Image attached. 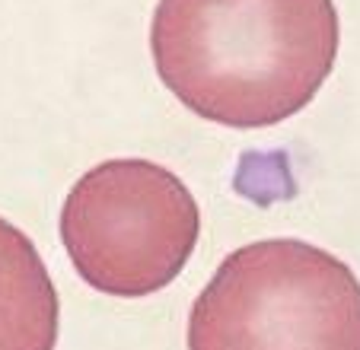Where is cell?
Listing matches in <instances>:
<instances>
[{
    "label": "cell",
    "mask_w": 360,
    "mask_h": 350,
    "mask_svg": "<svg viewBox=\"0 0 360 350\" xmlns=\"http://www.w3.org/2000/svg\"><path fill=\"white\" fill-rule=\"evenodd\" d=\"M332 0H160L150 51L185 108L226 128L303 112L338 58Z\"/></svg>",
    "instance_id": "cell-1"
},
{
    "label": "cell",
    "mask_w": 360,
    "mask_h": 350,
    "mask_svg": "<svg viewBox=\"0 0 360 350\" xmlns=\"http://www.w3.org/2000/svg\"><path fill=\"white\" fill-rule=\"evenodd\" d=\"M188 350H360V280L303 239L243 245L191 306Z\"/></svg>",
    "instance_id": "cell-2"
},
{
    "label": "cell",
    "mask_w": 360,
    "mask_h": 350,
    "mask_svg": "<svg viewBox=\"0 0 360 350\" xmlns=\"http://www.w3.org/2000/svg\"><path fill=\"white\" fill-rule=\"evenodd\" d=\"M201 210L160 162L109 160L77 179L61 207V242L77 274L105 297H150L188 264Z\"/></svg>",
    "instance_id": "cell-3"
},
{
    "label": "cell",
    "mask_w": 360,
    "mask_h": 350,
    "mask_svg": "<svg viewBox=\"0 0 360 350\" xmlns=\"http://www.w3.org/2000/svg\"><path fill=\"white\" fill-rule=\"evenodd\" d=\"M61 303L35 242L0 216V350H55Z\"/></svg>",
    "instance_id": "cell-4"
}]
</instances>
